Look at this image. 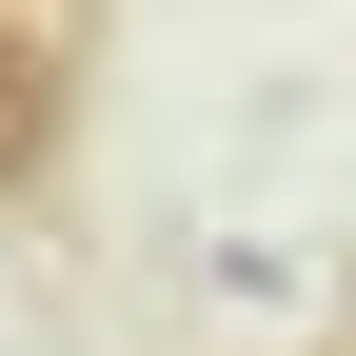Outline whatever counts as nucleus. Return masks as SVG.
<instances>
[{"label": "nucleus", "instance_id": "obj_1", "mask_svg": "<svg viewBox=\"0 0 356 356\" xmlns=\"http://www.w3.org/2000/svg\"><path fill=\"white\" fill-rule=\"evenodd\" d=\"M40 178H60V40L0 20V198H40Z\"/></svg>", "mask_w": 356, "mask_h": 356}]
</instances>
